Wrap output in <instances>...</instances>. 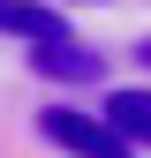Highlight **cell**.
Wrapping results in <instances>:
<instances>
[{
	"mask_svg": "<svg viewBox=\"0 0 151 158\" xmlns=\"http://www.w3.org/2000/svg\"><path fill=\"white\" fill-rule=\"evenodd\" d=\"M45 8H83V0H45Z\"/></svg>",
	"mask_w": 151,
	"mask_h": 158,
	"instance_id": "cell-6",
	"label": "cell"
},
{
	"mask_svg": "<svg viewBox=\"0 0 151 158\" xmlns=\"http://www.w3.org/2000/svg\"><path fill=\"white\" fill-rule=\"evenodd\" d=\"M30 68L45 75V83H106V53L83 45V38H61V45H38Z\"/></svg>",
	"mask_w": 151,
	"mask_h": 158,
	"instance_id": "cell-2",
	"label": "cell"
},
{
	"mask_svg": "<svg viewBox=\"0 0 151 158\" xmlns=\"http://www.w3.org/2000/svg\"><path fill=\"white\" fill-rule=\"evenodd\" d=\"M98 121L121 135L128 151H151V83H128V90H106Z\"/></svg>",
	"mask_w": 151,
	"mask_h": 158,
	"instance_id": "cell-4",
	"label": "cell"
},
{
	"mask_svg": "<svg viewBox=\"0 0 151 158\" xmlns=\"http://www.w3.org/2000/svg\"><path fill=\"white\" fill-rule=\"evenodd\" d=\"M0 30L23 38L30 53H38V45H61V38H76V30H68V15H61V8H45V0H0Z\"/></svg>",
	"mask_w": 151,
	"mask_h": 158,
	"instance_id": "cell-3",
	"label": "cell"
},
{
	"mask_svg": "<svg viewBox=\"0 0 151 158\" xmlns=\"http://www.w3.org/2000/svg\"><path fill=\"white\" fill-rule=\"evenodd\" d=\"M38 135H45V143H61L68 158H136L121 135L98 121V113H76V106H45V113H38Z\"/></svg>",
	"mask_w": 151,
	"mask_h": 158,
	"instance_id": "cell-1",
	"label": "cell"
},
{
	"mask_svg": "<svg viewBox=\"0 0 151 158\" xmlns=\"http://www.w3.org/2000/svg\"><path fill=\"white\" fill-rule=\"evenodd\" d=\"M136 60H144V75H151V38H136Z\"/></svg>",
	"mask_w": 151,
	"mask_h": 158,
	"instance_id": "cell-5",
	"label": "cell"
}]
</instances>
